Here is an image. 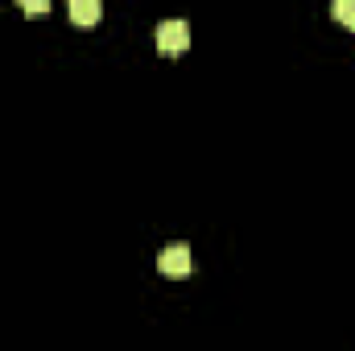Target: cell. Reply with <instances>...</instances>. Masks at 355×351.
<instances>
[{
	"label": "cell",
	"mask_w": 355,
	"mask_h": 351,
	"mask_svg": "<svg viewBox=\"0 0 355 351\" xmlns=\"http://www.w3.org/2000/svg\"><path fill=\"white\" fill-rule=\"evenodd\" d=\"M331 17L343 21V25L355 33V0H335V4H331Z\"/></svg>",
	"instance_id": "cell-4"
},
{
	"label": "cell",
	"mask_w": 355,
	"mask_h": 351,
	"mask_svg": "<svg viewBox=\"0 0 355 351\" xmlns=\"http://www.w3.org/2000/svg\"><path fill=\"white\" fill-rule=\"evenodd\" d=\"M46 8H50L46 0H25V12H29V17H37V12H46Z\"/></svg>",
	"instance_id": "cell-5"
},
{
	"label": "cell",
	"mask_w": 355,
	"mask_h": 351,
	"mask_svg": "<svg viewBox=\"0 0 355 351\" xmlns=\"http://www.w3.org/2000/svg\"><path fill=\"white\" fill-rule=\"evenodd\" d=\"M99 17H103L99 0H71V21L75 25H95Z\"/></svg>",
	"instance_id": "cell-3"
},
{
	"label": "cell",
	"mask_w": 355,
	"mask_h": 351,
	"mask_svg": "<svg viewBox=\"0 0 355 351\" xmlns=\"http://www.w3.org/2000/svg\"><path fill=\"white\" fill-rule=\"evenodd\" d=\"M186 46H190V25H186V21H162V25H157V50H162V54L174 58Z\"/></svg>",
	"instance_id": "cell-1"
},
{
	"label": "cell",
	"mask_w": 355,
	"mask_h": 351,
	"mask_svg": "<svg viewBox=\"0 0 355 351\" xmlns=\"http://www.w3.org/2000/svg\"><path fill=\"white\" fill-rule=\"evenodd\" d=\"M157 268H162L166 277H190V268H194V264H190V248H186V244H170V248L157 257Z\"/></svg>",
	"instance_id": "cell-2"
}]
</instances>
